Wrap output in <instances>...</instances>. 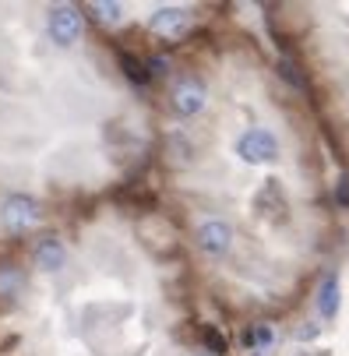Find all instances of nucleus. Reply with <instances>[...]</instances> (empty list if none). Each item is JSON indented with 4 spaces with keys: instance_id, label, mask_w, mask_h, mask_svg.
I'll return each mask as SVG.
<instances>
[{
    "instance_id": "f257e3e1",
    "label": "nucleus",
    "mask_w": 349,
    "mask_h": 356,
    "mask_svg": "<svg viewBox=\"0 0 349 356\" xmlns=\"http://www.w3.org/2000/svg\"><path fill=\"white\" fill-rule=\"evenodd\" d=\"M236 156L251 166H261V163H275L279 159V138L265 127H247L240 138H236Z\"/></svg>"
},
{
    "instance_id": "f03ea898",
    "label": "nucleus",
    "mask_w": 349,
    "mask_h": 356,
    "mask_svg": "<svg viewBox=\"0 0 349 356\" xmlns=\"http://www.w3.org/2000/svg\"><path fill=\"white\" fill-rule=\"evenodd\" d=\"M42 209L39 201L32 194H8L4 201H0V226H4L8 233H25L39 222Z\"/></svg>"
},
{
    "instance_id": "7ed1b4c3",
    "label": "nucleus",
    "mask_w": 349,
    "mask_h": 356,
    "mask_svg": "<svg viewBox=\"0 0 349 356\" xmlns=\"http://www.w3.org/2000/svg\"><path fill=\"white\" fill-rule=\"evenodd\" d=\"M46 29H49V39H54L57 46H74V42L81 39V29H85V22H81V11H78V8H71V4H60V8H54V11H49V22H46Z\"/></svg>"
},
{
    "instance_id": "20e7f679",
    "label": "nucleus",
    "mask_w": 349,
    "mask_h": 356,
    "mask_svg": "<svg viewBox=\"0 0 349 356\" xmlns=\"http://www.w3.org/2000/svg\"><path fill=\"white\" fill-rule=\"evenodd\" d=\"M205 103H209V92H205V85L197 78H180L177 81V88H173V110L180 117H197L205 110Z\"/></svg>"
},
{
    "instance_id": "39448f33",
    "label": "nucleus",
    "mask_w": 349,
    "mask_h": 356,
    "mask_svg": "<svg viewBox=\"0 0 349 356\" xmlns=\"http://www.w3.org/2000/svg\"><path fill=\"white\" fill-rule=\"evenodd\" d=\"M194 236H197V247L205 254H226L233 247V226L226 219H202Z\"/></svg>"
},
{
    "instance_id": "423d86ee",
    "label": "nucleus",
    "mask_w": 349,
    "mask_h": 356,
    "mask_svg": "<svg viewBox=\"0 0 349 356\" xmlns=\"http://www.w3.org/2000/svg\"><path fill=\"white\" fill-rule=\"evenodd\" d=\"M148 25H152L156 35L177 39V35L187 32V25H190V11H187V8H159V11H152Z\"/></svg>"
},
{
    "instance_id": "0eeeda50",
    "label": "nucleus",
    "mask_w": 349,
    "mask_h": 356,
    "mask_svg": "<svg viewBox=\"0 0 349 356\" xmlns=\"http://www.w3.org/2000/svg\"><path fill=\"white\" fill-rule=\"evenodd\" d=\"M32 261L42 268V272H60L67 265V247L60 236H42L32 250Z\"/></svg>"
},
{
    "instance_id": "6e6552de",
    "label": "nucleus",
    "mask_w": 349,
    "mask_h": 356,
    "mask_svg": "<svg viewBox=\"0 0 349 356\" xmlns=\"http://www.w3.org/2000/svg\"><path fill=\"white\" fill-rule=\"evenodd\" d=\"M339 303H342L339 279L328 275V279L321 282V289H318V311H321V318H335V314H339Z\"/></svg>"
},
{
    "instance_id": "1a4fd4ad",
    "label": "nucleus",
    "mask_w": 349,
    "mask_h": 356,
    "mask_svg": "<svg viewBox=\"0 0 349 356\" xmlns=\"http://www.w3.org/2000/svg\"><path fill=\"white\" fill-rule=\"evenodd\" d=\"M120 67H124V74H127L134 85H145V81H148V67H145L134 54H120Z\"/></svg>"
},
{
    "instance_id": "9d476101",
    "label": "nucleus",
    "mask_w": 349,
    "mask_h": 356,
    "mask_svg": "<svg viewBox=\"0 0 349 356\" xmlns=\"http://www.w3.org/2000/svg\"><path fill=\"white\" fill-rule=\"evenodd\" d=\"M92 15L103 25H120L124 22V4H92Z\"/></svg>"
},
{
    "instance_id": "9b49d317",
    "label": "nucleus",
    "mask_w": 349,
    "mask_h": 356,
    "mask_svg": "<svg viewBox=\"0 0 349 356\" xmlns=\"http://www.w3.org/2000/svg\"><path fill=\"white\" fill-rule=\"evenodd\" d=\"M18 286H22L18 268H11V265L0 268V296H15V293H18Z\"/></svg>"
},
{
    "instance_id": "f8f14e48",
    "label": "nucleus",
    "mask_w": 349,
    "mask_h": 356,
    "mask_svg": "<svg viewBox=\"0 0 349 356\" xmlns=\"http://www.w3.org/2000/svg\"><path fill=\"white\" fill-rule=\"evenodd\" d=\"M272 342H275V332L268 325H258V328L247 332V346H254V349H268Z\"/></svg>"
},
{
    "instance_id": "ddd939ff",
    "label": "nucleus",
    "mask_w": 349,
    "mask_h": 356,
    "mask_svg": "<svg viewBox=\"0 0 349 356\" xmlns=\"http://www.w3.org/2000/svg\"><path fill=\"white\" fill-rule=\"evenodd\" d=\"M170 148H173V156H177V159H184V163L190 159V152H194L187 134H170Z\"/></svg>"
},
{
    "instance_id": "4468645a",
    "label": "nucleus",
    "mask_w": 349,
    "mask_h": 356,
    "mask_svg": "<svg viewBox=\"0 0 349 356\" xmlns=\"http://www.w3.org/2000/svg\"><path fill=\"white\" fill-rule=\"evenodd\" d=\"M205 342L212 346V356H219V353H226V339L216 332V328H205Z\"/></svg>"
},
{
    "instance_id": "2eb2a0df",
    "label": "nucleus",
    "mask_w": 349,
    "mask_h": 356,
    "mask_svg": "<svg viewBox=\"0 0 349 356\" xmlns=\"http://www.w3.org/2000/svg\"><path fill=\"white\" fill-rule=\"evenodd\" d=\"M279 67H282V78H286V81H293L296 88H304V78H300V71H296V67H293L289 60H282Z\"/></svg>"
},
{
    "instance_id": "dca6fc26",
    "label": "nucleus",
    "mask_w": 349,
    "mask_h": 356,
    "mask_svg": "<svg viewBox=\"0 0 349 356\" xmlns=\"http://www.w3.org/2000/svg\"><path fill=\"white\" fill-rule=\"evenodd\" d=\"M145 67H148V78H152V74H166V71H170V60H166V57H152Z\"/></svg>"
},
{
    "instance_id": "f3484780",
    "label": "nucleus",
    "mask_w": 349,
    "mask_h": 356,
    "mask_svg": "<svg viewBox=\"0 0 349 356\" xmlns=\"http://www.w3.org/2000/svg\"><path fill=\"white\" fill-rule=\"evenodd\" d=\"M339 201H342V205L349 201V184H342V187H339Z\"/></svg>"
},
{
    "instance_id": "a211bd4d",
    "label": "nucleus",
    "mask_w": 349,
    "mask_h": 356,
    "mask_svg": "<svg viewBox=\"0 0 349 356\" xmlns=\"http://www.w3.org/2000/svg\"><path fill=\"white\" fill-rule=\"evenodd\" d=\"M194 356H212V353H194Z\"/></svg>"
},
{
    "instance_id": "6ab92c4d",
    "label": "nucleus",
    "mask_w": 349,
    "mask_h": 356,
    "mask_svg": "<svg viewBox=\"0 0 349 356\" xmlns=\"http://www.w3.org/2000/svg\"><path fill=\"white\" fill-rule=\"evenodd\" d=\"M258 356H265V353H258Z\"/></svg>"
}]
</instances>
